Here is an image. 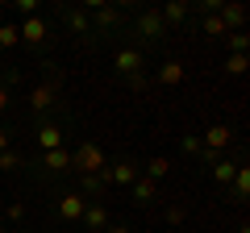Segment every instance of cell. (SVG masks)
<instances>
[{"instance_id":"27","label":"cell","mask_w":250,"mask_h":233,"mask_svg":"<svg viewBox=\"0 0 250 233\" xmlns=\"http://www.w3.org/2000/svg\"><path fill=\"white\" fill-rule=\"evenodd\" d=\"M0 75H4V83H0V88H4V92H9L13 83H21V79H25V75H21L17 67H0Z\"/></svg>"},{"instance_id":"17","label":"cell","mask_w":250,"mask_h":233,"mask_svg":"<svg viewBox=\"0 0 250 233\" xmlns=\"http://www.w3.org/2000/svg\"><path fill=\"white\" fill-rule=\"evenodd\" d=\"M42 167L54 171V175L71 171V150H62V146H59V150H46V154H42Z\"/></svg>"},{"instance_id":"16","label":"cell","mask_w":250,"mask_h":233,"mask_svg":"<svg viewBox=\"0 0 250 233\" xmlns=\"http://www.w3.org/2000/svg\"><path fill=\"white\" fill-rule=\"evenodd\" d=\"M167 171H171V158H163V154H154V158H146V162H142V179L159 183V179H167Z\"/></svg>"},{"instance_id":"15","label":"cell","mask_w":250,"mask_h":233,"mask_svg":"<svg viewBox=\"0 0 250 233\" xmlns=\"http://www.w3.org/2000/svg\"><path fill=\"white\" fill-rule=\"evenodd\" d=\"M154 79H159L163 88H175V83L184 79V63H179V58H167V63H163L159 71H154Z\"/></svg>"},{"instance_id":"2","label":"cell","mask_w":250,"mask_h":233,"mask_svg":"<svg viewBox=\"0 0 250 233\" xmlns=\"http://www.w3.org/2000/svg\"><path fill=\"white\" fill-rule=\"evenodd\" d=\"M104 167H108V158L96 142H80L71 150V171H80V175H92V171H104Z\"/></svg>"},{"instance_id":"1","label":"cell","mask_w":250,"mask_h":233,"mask_svg":"<svg viewBox=\"0 0 250 233\" xmlns=\"http://www.w3.org/2000/svg\"><path fill=\"white\" fill-rule=\"evenodd\" d=\"M167 34H171V29L163 25L159 9H138L134 13V38H138V46H163Z\"/></svg>"},{"instance_id":"21","label":"cell","mask_w":250,"mask_h":233,"mask_svg":"<svg viewBox=\"0 0 250 233\" xmlns=\"http://www.w3.org/2000/svg\"><path fill=\"white\" fill-rule=\"evenodd\" d=\"M179 150L192 154V158H200V154H205V142H200V134H184V137H179Z\"/></svg>"},{"instance_id":"9","label":"cell","mask_w":250,"mask_h":233,"mask_svg":"<svg viewBox=\"0 0 250 233\" xmlns=\"http://www.w3.org/2000/svg\"><path fill=\"white\" fill-rule=\"evenodd\" d=\"M54 208H59V221H80V216H83V208H88V200H83L80 192H62Z\"/></svg>"},{"instance_id":"31","label":"cell","mask_w":250,"mask_h":233,"mask_svg":"<svg viewBox=\"0 0 250 233\" xmlns=\"http://www.w3.org/2000/svg\"><path fill=\"white\" fill-rule=\"evenodd\" d=\"M104 233H134V229H129V225H108Z\"/></svg>"},{"instance_id":"22","label":"cell","mask_w":250,"mask_h":233,"mask_svg":"<svg viewBox=\"0 0 250 233\" xmlns=\"http://www.w3.org/2000/svg\"><path fill=\"white\" fill-rule=\"evenodd\" d=\"M200 34H205V38H225L221 17H217V13H213V17H200Z\"/></svg>"},{"instance_id":"10","label":"cell","mask_w":250,"mask_h":233,"mask_svg":"<svg viewBox=\"0 0 250 233\" xmlns=\"http://www.w3.org/2000/svg\"><path fill=\"white\" fill-rule=\"evenodd\" d=\"M200 142H205L208 150L225 154V150H229V142H233V129H229V125H208V129H205V137H200Z\"/></svg>"},{"instance_id":"7","label":"cell","mask_w":250,"mask_h":233,"mask_svg":"<svg viewBox=\"0 0 250 233\" xmlns=\"http://www.w3.org/2000/svg\"><path fill=\"white\" fill-rule=\"evenodd\" d=\"M17 34H21V42H25V46H46V38H50V21L25 17V21L17 25Z\"/></svg>"},{"instance_id":"13","label":"cell","mask_w":250,"mask_h":233,"mask_svg":"<svg viewBox=\"0 0 250 233\" xmlns=\"http://www.w3.org/2000/svg\"><path fill=\"white\" fill-rule=\"evenodd\" d=\"M62 146V129L54 125V121H42V125H38V150H59Z\"/></svg>"},{"instance_id":"26","label":"cell","mask_w":250,"mask_h":233,"mask_svg":"<svg viewBox=\"0 0 250 233\" xmlns=\"http://www.w3.org/2000/svg\"><path fill=\"white\" fill-rule=\"evenodd\" d=\"M225 38H229V50H233V54H246V46H250L246 29H242V34H225Z\"/></svg>"},{"instance_id":"25","label":"cell","mask_w":250,"mask_h":233,"mask_svg":"<svg viewBox=\"0 0 250 233\" xmlns=\"http://www.w3.org/2000/svg\"><path fill=\"white\" fill-rule=\"evenodd\" d=\"M184 216H188L184 204H167V225H171V229H179V225H184Z\"/></svg>"},{"instance_id":"5","label":"cell","mask_w":250,"mask_h":233,"mask_svg":"<svg viewBox=\"0 0 250 233\" xmlns=\"http://www.w3.org/2000/svg\"><path fill=\"white\" fill-rule=\"evenodd\" d=\"M142 179V162L129 158V154H121L117 162H108V183H121V188H129V183Z\"/></svg>"},{"instance_id":"4","label":"cell","mask_w":250,"mask_h":233,"mask_svg":"<svg viewBox=\"0 0 250 233\" xmlns=\"http://www.w3.org/2000/svg\"><path fill=\"white\" fill-rule=\"evenodd\" d=\"M88 17H92L96 38H104L108 29H121V25H125V4H100V9H92Z\"/></svg>"},{"instance_id":"12","label":"cell","mask_w":250,"mask_h":233,"mask_svg":"<svg viewBox=\"0 0 250 233\" xmlns=\"http://www.w3.org/2000/svg\"><path fill=\"white\" fill-rule=\"evenodd\" d=\"M188 13H192V4H188V0H167V4L159 9V17H163V25L171 29V25H184Z\"/></svg>"},{"instance_id":"32","label":"cell","mask_w":250,"mask_h":233,"mask_svg":"<svg viewBox=\"0 0 250 233\" xmlns=\"http://www.w3.org/2000/svg\"><path fill=\"white\" fill-rule=\"evenodd\" d=\"M9 104H13V100H9V92L0 88V113H4V108H9Z\"/></svg>"},{"instance_id":"14","label":"cell","mask_w":250,"mask_h":233,"mask_svg":"<svg viewBox=\"0 0 250 233\" xmlns=\"http://www.w3.org/2000/svg\"><path fill=\"white\" fill-rule=\"evenodd\" d=\"M129 196H134V204H138V208H150V204H154V196H159V183L138 179V183H129Z\"/></svg>"},{"instance_id":"23","label":"cell","mask_w":250,"mask_h":233,"mask_svg":"<svg viewBox=\"0 0 250 233\" xmlns=\"http://www.w3.org/2000/svg\"><path fill=\"white\" fill-rule=\"evenodd\" d=\"M21 162H25V154H21V150H13V146H9L4 154H0V171H17Z\"/></svg>"},{"instance_id":"3","label":"cell","mask_w":250,"mask_h":233,"mask_svg":"<svg viewBox=\"0 0 250 233\" xmlns=\"http://www.w3.org/2000/svg\"><path fill=\"white\" fill-rule=\"evenodd\" d=\"M59 17L67 21V29H71V34L80 38L83 46H92V42H96V29H92V17L80 9V4H59Z\"/></svg>"},{"instance_id":"33","label":"cell","mask_w":250,"mask_h":233,"mask_svg":"<svg viewBox=\"0 0 250 233\" xmlns=\"http://www.w3.org/2000/svg\"><path fill=\"white\" fill-rule=\"evenodd\" d=\"M0 233H9V229H4V225H0Z\"/></svg>"},{"instance_id":"19","label":"cell","mask_w":250,"mask_h":233,"mask_svg":"<svg viewBox=\"0 0 250 233\" xmlns=\"http://www.w3.org/2000/svg\"><path fill=\"white\" fill-rule=\"evenodd\" d=\"M233 171H238V162H229V158H217V162H213V179L225 188V183H233Z\"/></svg>"},{"instance_id":"28","label":"cell","mask_w":250,"mask_h":233,"mask_svg":"<svg viewBox=\"0 0 250 233\" xmlns=\"http://www.w3.org/2000/svg\"><path fill=\"white\" fill-rule=\"evenodd\" d=\"M13 9H17V17H21V21H25V17H38V0H17Z\"/></svg>"},{"instance_id":"24","label":"cell","mask_w":250,"mask_h":233,"mask_svg":"<svg viewBox=\"0 0 250 233\" xmlns=\"http://www.w3.org/2000/svg\"><path fill=\"white\" fill-rule=\"evenodd\" d=\"M225 75H246V54H229L225 58Z\"/></svg>"},{"instance_id":"20","label":"cell","mask_w":250,"mask_h":233,"mask_svg":"<svg viewBox=\"0 0 250 233\" xmlns=\"http://www.w3.org/2000/svg\"><path fill=\"white\" fill-rule=\"evenodd\" d=\"M13 46H21V34H17L13 21H4V25H0V50H13Z\"/></svg>"},{"instance_id":"34","label":"cell","mask_w":250,"mask_h":233,"mask_svg":"<svg viewBox=\"0 0 250 233\" xmlns=\"http://www.w3.org/2000/svg\"><path fill=\"white\" fill-rule=\"evenodd\" d=\"M171 233H179V229H171Z\"/></svg>"},{"instance_id":"8","label":"cell","mask_w":250,"mask_h":233,"mask_svg":"<svg viewBox=\"0 0 250 233\" xmlns=\"http://www.w3.org/2000/svg\"><path fill=\"white\" fill-rule=\"evenodd\" d=\"M142 50H138V46H121V50H117V58H113V67L121 75H129V79H134V75H142Z\"/></svg>"},{"instance_id":"30","label":"cell","mask_w":250,"mask_h":233,"mask_svg":"<svg viewBox=\"0 0 250 233\" xmlns=\"http://www.w3.org/2000/svg\"><path fill=\"white\" fill-rule=\"evenodd\" d=\"M9 146H13V129H4V125H0V154L9 150Z\"/></svg>"},{"instance_id":"18","label":"cell","mask_w":250,"mask_h":233,"mask_svg":"<svg viewBox=\"0 0 250 233\" xmlns=\"http://www.w3.org/2000/svg\"><path fill=\"white\" fill-rule=\"evenodd\" d=\"M250 196V171H246V162H238V171H233V200H246Z\"/></svg>"},{"instance_id":"6","label":"cell","mask_w":250,"mask_h":233,"mask_svg":"<svg viewBox=\"0 0 250 233\" xmlns=\"http://www.w3.org/2000/svg\"><path fill=\"white\" fill-rule=\"evenodd\" d=\"M75 192H80L83 200H92V204H100V196L108 192V167L104 171H92V175H80V188H75Z\"/></svg>"},{"instance_id":"29","label":"cell","mask_w":250,"mask_h":233,"mask_svg":"<svg viewBox=\"0 0 250 233\" xmlns=\"http://www.w3.org/2000/svg\"><path fill=\"white\" fill-rule=\"evenodd\" d=\"M4 216H9V221H25V200H13V204L4 208Z\"/></svg>"},{"instance_id":"11","label":"cell","mask_w":250,"mask_h":233,"mask_svg":"<svg viewBox=\"0 0 250 233\" xmlns=\"http://www.w3.org/2000/svg\"><path fill=\"white\" fill-rule=\"evenodd\" d=\"M80 221H83V229H88V233H104L108 225H113V221H108V208H104V204H88Z\"/></svg>"}]
</instances>
